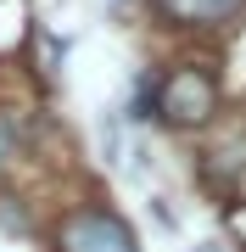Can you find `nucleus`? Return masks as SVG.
<instances>
[{
  "instance_id": "3",
  "label": "nucleus",
  "mask_w": 246,
  "mask_h": 252,
  "mask_svg": "<svg viewBox=\"0 0 246 252\" xmlns=\"http://www.w3.org/2000/svg\"><path fill=\"white\" fill-rule=\"evenodd\" d=\"M173 23H224L241 11V0H157Z\"/></svg>"
},
{
  "instance_id": "4",
  "label": "nucleus",
  "mask_w": 246,
  "mask_h": 252,
  "mask_svg": "<svg viewBox=\"0 0 246 252\" xmlns=\"http://www.w3.org/2000/svg\"><path fill=\"white\" fill-rule=\"evenodd\" d=\"M6 152H11V124H0V162H6Z\"/></svg>"
},
{
  "instance_id": "1",
  "label": "nucleus",
  "mask_w": 246,
  "mask_h": 252,
  "mask_svg": "<svg viewBox=\"0 0 246 252\" xmlns=\"http://www.w3.org/2000/svg\"><path fill=\"white\" fill-rule=\"evenodd\" d=\"M62 252H140L135 247V235L123 230V219H112V213H73L62 224Z\"/></svg>"
},
{
  "instance_id": "2",
  "label": "nucleus",
  "mask_w": 246,
  "mask_h": 252,
  "mask_svg": "<svg viewBox=\"0 0 246 252\" xmlns=\"http://www.w3.org/2000/svg\"><path fill=\"white\" fill-rule=\"evenodd\" d=\"M213 112V79L196 67L173 73V79L163 84V118H173V124H201V118Z\"/></svg>"
}]
</instances>
